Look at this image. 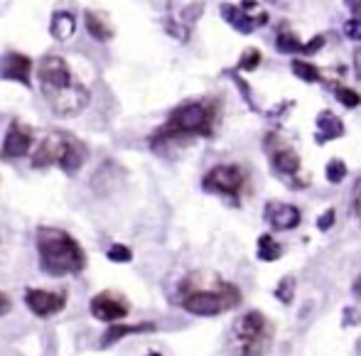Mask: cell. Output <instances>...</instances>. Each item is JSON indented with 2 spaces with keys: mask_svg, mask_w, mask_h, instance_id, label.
Wrapping results in <instances>:
<instances>
[{
  "mask_svg": "<svg viewBox=\"0 0 361 356\" xmlns=\"http://www.w3.org/2000/svg\"><path fill=\"white\" fill-rule=\"evenodd\" d=\"M344 35L349 37V40L354 42H361V20L359 17H354V20H349L344 25Z\"/></svg>",
  "mask_w": 361,
  "mask_h": 356,
  "instance_id": "obj_27",
  "label": "cell"
},
{
  "mask_svg": "<svg viewBox=\"0 0 361 356\" xmlns=\"http://www.w3.org/2000/svg\"><path fill=\"white\" fill-rule=\"evenodd\" d=\"M322 45H325V37H322V35L312 37V40H310L307 45L303 47V54H314V52H319V49H322Z\"/></svg>",
  "mask_w": 361,
  "mask_h": 356,
  "instance_id": "obj_29",
  "label": "cell"
},
{
  "mask_svg": "<svg viewBox=\"0 0 361 356\" xmlns=\"http://www.w3.org/2000/svg\"><path fill=\"white\" fill-rule=\"evenodd\" d=\"M86 162V145L81 143L74 135L57 130V133H49L42 143L35 148V155H32V167L37 170H45V167H59L67 175L81 170V165Z\"/></svg>",
  "mask_w": 361,
  "mask_h": 356,
  "instance_id": "obj_4",
  "label": "cell"
},
{
  "mask_svg": "<svg viewBox=\"0 0 361 356\" xmlns=\"http://www.w3.org/2000/svg\"><path fill=\"white\" fill-rule=\"evenodd\" d=\"M84 22H86V32L94 37L96 42H109L113 37V30L109 27V22L104 20V15L94 10H86L84 13Z\"/></svg>",
  "mask_w": 361,
  "mask_h": 356,
  "instance_id": "obj_18",
  "label": "cell"
},
{
  "mask_svg": "<svg viewBox=\"0 0 361 356\" xmlns=\"http://www.w3.org/2000/svg\"><path fill=\"white\" fill-rule=\"evenodd\" d=\"M89 312L94 315V320L106 322V325H113V322H120L128 317V304L120 295L111 293V290H104V293L91 297Z\"/></svg>",
  "mask_w": 361,
  "mask_h": 356,
  "instance_id": "obj_9",
  "label": "cell"
},
{
  "mask_svg": "<svg viewBox=\"0 0 361 356\" xmlns=\"http://www.w3.org/2000/svg\"><path fill=\"white\" fill-rule=\"evenodd\" d=\"M37 84L49 111L59 118L79 116L91 101L89 88L79 79H74L69 64L57 54H47L37 62Z\"/></svg>",
  "mask_w": 361,
  "mask_h": 356,
  "instance_id": "obj_1",
  "label": "cell"
},
{
  "mask_svg": "<svg viewBox=\"0 0 361 356\" xmlns=\"http://www.w3.org/2000/svg\"><path fill=\"white\" fill-rule=\"evenodd\" d=\"M157 327L152 322H138V325H126V322H113L109 325V330L101 334V344L99 349H109L111 344H118L123 336L128 334H145V332H155Z\"/></svg>",
  "mask_w": 361,
  "mask_h": 356,
  "instance_id": "obj_13",
  "label": "cell"
},
{
  "mask_svg": "<svg viewBox=\"0 0 361 356\" xmlns=\"http://www.w3.org/2000/svg\"><path fill=\"white\" fill-rule=\"evenodd\" d=\"M32 143H35V133H32L30 125H25L22 121H13L8 125V133L3 138V145H0V157L3 160H20L32 150Z\"/></svg>",
  "mask_w": 361,
  "mask_h": 356,
  "instance_id": "obj_8",
  "label": "cell"
},
{
  "mask_svg": "<svg viewBox=\"0 0 361 356\" xmlns=\"http://www.w3.org/2000/svg\"><path fill=\"white\" fill-rule=\"evenodd\" d=\"M293 74L298 79H303V82H310V84L319 82V69L312 67V64H307V62H300V59H295L293 62Z\"/></svg>",
  "mask_w": 361,
  "mask_h": 356,
  "instance_id": "obj_22",
  "label": "cell"
},
{
  "mask_svg": "<svg viewBox=\"0 0 361 356\" xmlns=\"http://www.w3.org/2000/svg\"><path fill=\"white\" fill-rule=\"evenodd\" d=\"M37 258L42 273L52 278H67L77 275L86 268V253L79 241L57 226L37 229Z\"/></svg>",
  "mask_w": 361,
  "mask_h": 356,
  "instance_id": "obj_2",
  "label": "cell"
},
{
  "mask_svg": "<svg viewBox=\"0 0 361 356\" xmlns=\"http://www.w3.org/2000/svg\"><path fill=\"white\" fill-rule=\"evenodd\" d=\"M335 219H337L335 209H327L322 217H317V229L319 231H330V229L335 226Z\"/></svg>",
  "mask_w": 361,
  "mask_h": 356,
  "instance_id": "obj_28",
  "label": "cell"
},
{
  "mask_svg": "<svg viewBox=\"0 0 361 356\" xmlns=\"http://www.w3.org/2000/svg\"><path fill=\"white\" fill-rule=\"evenodd\" d=\"M273 167H275L278 175H295L300 170V157L295 150L290 148H280L273 153Z\"/></svg>",
  "mask_w": 361,
  "mask_h": 356,
  "instance_id": "obj_17",
  "label": "cell"
},
{
  "mask_svg": "<svg viewBox=\"0 0 361 356\" xmlns=\"http://www.w3.org/2000/svg\"><path fill=\"white\" fill-rule=\"evenodd\" d=\"M10 310H13V302H10V297H8L6 293H0V317H6Z\"/></svg>",
  "mask_w": 361,
  "mask_h": 356,
  "instance_id": "obj_32",
  "label": "cell"
},
{
  "mask_svg": "<svg viewBox=\"0 0 361 356\" xmlns=\"http://www.w3.org/2000/svg\"><path fill=\"white\" fill-rule=\"evenodd\" d=\"M241 302V293L234 283H216V288H187L179 295V307L197 317H216Z\"/></svg>",
  "mask_w": 361,
  "mask_h": 356,
  "instance_id": "obj_5",
  "label": "cell"
},
{
  "mask_svg": "<svg viewBox=\"0 0 361 356\" xmlns=\"http://www.w3.org/2000/svg\"><path fill=\"white\" fill-rule=\"evenodd\" d=\"M268 3H280V0H268Z\"/></svg>",
  "mask_w": 361,
  "mask_h": 356,
  "instance_id": "obj_37",
  "label": "cell"
},
{
  "mask_svg": "<svg viewBox=\"0 0 361 356\" xmlns=\"http://www.w3.org/2000/svg\"><path fill=\"white\" fill-rule=\"evenodd\" d=\"M275 47H278V52H283V54H298V52H303L305 45L293 35V32H278Z\"/></svg>",
  "mask_w": 361,
  "mask_h": 356,
  "instance_id": "obj_20",
  "label": "cell"
},
{
  "mask_svg": "<svg viewBox=\"0 0 361 356\" xmlns=\"http://www.w3.org/2000/svg\"><path fill=\"white\" fill-rule=\"evenodd\" d=\"M258 64H261V52H258V49H246V54L241 57V69L251 72V69H256Z\"/></svg>",
  "mask_w": 361,
  "mask_h": 356,
  "instance_id": "obj_26",
  "label": "cell"
},
{
  "mask_svg": "<svg viewBox=\"0 0 361 356\" xmlns=\"http://www.w3.org/2000/svg\"><path fill=\"white\" fill-rule=\"evenodd\" d=\"M77 32V15L69 10H57L49 20V35L57 42H67Z\"/></svg>",
  "mask_w": 361,
  "mask_h": 356,
  "instance_id": "obj_14",
  "label": "cell"
},
{
  "mask_svg": "<svg viewBox=\"0 0 361 356\" xmlns=\"http://www.w3.org/2000/svg\"><path fill=\"white\" fill-rule=\"evenodd\" d=\"M317 143H327V140H335V138H342L344 135V123L337 118L332 111H322L317 116Z\"/></svg>",
  "mask_w": 361,
  "mask_h": 356,
  "instance_id": "obj_15",
  "label": "cell"
},
{
  "mask_svg": "<svg viewBox=\"0 0 361 356\" xmlns=\"http://www.w3.org/2000/svg\"><path fill=\"white\" fill-rule=\"evenodd\" d=\"M231 346L236 356H263L271 346V327L266 315L251 310L241 315L231 330Z\"/></svg>",
  "mask_w": 361,
  "mask_h": 356,
  "instance_id": "obj_6",
  "label": "cell"
},
{
  "mask_svg": "<svg viewBox=\"0 0 361 356\" xmlns=\"http://www.w3.org/2000/svg\"><path fill=\"white\" fill-rule=\"evenodd\" d=\"M147 356H163V354H157V351H152V354H147Z\"/></svg>",
  "mask_w": 361,
  "mask_h": 356,
  "instance_id": "obj_36",
  "label": "cell"
},
{
  "mask_svg": "<svg viewBox=\"0 0 361 356\" xmlns=\"http://www.w3.org/2000/svg\"><path fill=\"white\" fill-rule=\"evenodd\" d=\"M280 256H283V248H280V243H278L271 233L258 236V258L266 261V263H273V261H278Z\"/></svg>",
  "mask_w": 361,
  "mask_h": 356,
  "instance_id": "obj_19",
  "label": "cell"
},
{
  "mask_svg": "<svg viewBox=\"0 0 361 356\" xmlns=\"http://www.w3.org/2000/svg\"><path fill=\"white\" fill-rule=\"evenodd\" d=\"M325 175H327V182H332V185H339V182L346 177V165H344V160H339V157L330 160V162H327Z\"/></svg>",
  "mask_w": 361,
  "mask_h": 356,
  "instance_id": "obj_23",
  "label": "cell"
},
{
  "mask_svg": "<svg viewBox=\"0 0 361 356\" xmlns=\"http://www.w3.org/2000/svg\"><path fill=\"white\" fill-rule=\"evenodd\" d=\"M216 118L214 101H189L170 114L168 123L150 135V148H160L179 138H194V135H211Z\"/></svg>",
  "mask_w": 361,
  "mask_h": 356,
  "instance_id": "obj_3",
  "label": "cell"
},
{
  "mask_svg": "<svg viewBox=\"0 0 361 356\" xmlns=\"http://www.w3.org/2000/svg\"><path fill=\"white\" fill-rule=\"evenodd\" d=\"M221 17H224L229 25H234V30H239L241 35H248V32L256 30V20H253L251 15H246V10L243 8H236V6H229V3H224L221 6Z\"/></svg>",
  "mask_w": 361,
  "mask_h": 356,
  "instance_id": "obj_16",
  "label": "cell"
},
{
  "mask_svg": "<svg viewBox=\"0 0 361 356\" xmlns=\"http://www.w3.org/2000/svg\"><path fill=\"white\" fill-rule=\"evenodd\" d=\"M106 258H109L111 263H128V261L133 258V251L128 246H123V243H113V246L106 251Z\"/></svg>",
  "mask_w": 361,
  "mask_h": 356,
  "instance_id": "obj_24",
  "label": "cell"
},
{
  "mask_svg": "<svg viewBox=\"0 0 361 356\" xmlns=\"http://www.w3.org/2000/svg\"><path fill=\"white\" fill-rule=\"evenodd\" d=\"M202 187L207 192H214V194L236 196L243 187V172L236 165H216L204 175Z\"/></svg>",
  "mask_w": 361,
  "mask_h": 356,
  "instance_id": "obj_7",
  "label": "cell"
},
{
  "mask_svg": "<svg viewBox=\"0 0 361 356\" xmlns=\"http://www.w3.org/2000/svg\"><path fill=\"white\" fill-rule=\"evenodd\" d=\"M0 79L32 86V59L20 52H8L0 57Z\"/></svg>",
  "mask_w": 361,
  "mask_h": 356,
  "instance_id": "obj_11",
  "label": "cell"
},
{
  "mask_svg": "<svg viewBox=\"0 0 361 356\" xmlns=\"http://www.w3.org/2000/svg\"><path fill=\"white\" fill-rule=\"evenodd\" d=\"M337 101H339L342 106H346V109H356V106L361 104V96L356 91H351V88H346V86H339L337 88Z\"/></svg>",
  "mask_w": 361,
  "mask_h": 356,
  "instance_id": "obj_25",
  "label": "cell"
},
{
  "mask_svg": "<svg viewBox=\"0 0 361 356\" xmlns=\"http://www.w3.org/2000/svg\"><path fill=\"white\" fill-rule=\"evenodd\" d=\"M346 6H349L351 13L361 20V0H346Z\"/></svg>",
  "mask_w": 361,
  "mask_h": 356,
  "instance_id": "obj_33",
  "label": "cell"
},
{
  "mask_svg": "<svg viewBox=\"0 0 361 356\" xmlns=\"http://www.w3.org/2000/svg\"><path fill=\"white\" fill-rule=\"evenodd\" d=\"M25 304L35 317H54L67 307V295L52 293V290L27 288L25 290Z\"/></svg>",
  "mask_w": 361,
  "mask_h": 356,
  "instance_id": "obj_10",
  "label": "cell"
},
{
  "mask_svg": "<svg viewBox=\"0 0 361 356\" xmlns=\"http://www.w3.org/2000/svg\"><path fill=\"white\" fill-rule=\"evenodd\" d=\"M266 219L275 231H290V229H295L300 224L303 214H300V209L293 207V204H283V201L278 204V201H271L266 209Z\"/></svg>",
  "mask_w": 361,
  "mask_h": 356,
  "instance_id": "obj_12",
  "label": "cell"
},
{
  "mask_svg": "<svg viewBox=\"0 0 361 356\" xmlns=\"http://www.w3.org/2000/svg\"><path fill=\"white\" fill-rule=\"evenodd\" d=\"M295 288H298V285H295V278H293V275H285V278L280 280V283H278L275 297L280 300L283 304H290V302L295 300Z\"/></svg>",
  "mask_w": 361,
  "mask_h": 356,
  "instance_id": "obj_21",
  "label": "cell"
},
{
  "mask_svg": "<svg viewBox=\"0 0 361 356\" xmlns=\"http://www.w3.org/2000/svg\"><path fill=\"white\" fill-rule=\"evenodd\" d=\"M354 293H356V295H361V275H359V278H356V283H354Z\"/></svg>",
  "mask_w": 361,
  "mask_h": 356,
  "instance_id": "obj_34",
  "label": "cell"
},
{
  "mask_svg": "<svg viewBox=\"0 0 361 356\" xmlns=\"http://www.w3.org/2000/svg\"><path fill=\"white\" fill-rule=\"evenodd\" d=\"M354 62H356V69H361V52H356V57H354Z\"/></svg>",
  "mask_w": 361,
  "mask_h": 356,
  "instance_id": "obj_35",
  "label": "cell"
},
{
  "mask_svg": "<svg viewBox=\"0 0 361 356\" xmlns=\"http://www.w3.org/2000/svg\"><path fill=\"white\" fill-rule=\"evenodd\" d=\"M351 207H354V214L361 219V177L354 185V199H351Z\"/></svg>",
  "mask_w": 361,
  "mask_h": 356,
  "instance_id": "obj_31",
  "label": "cell"
},
{
  "mask_svg": "<svg viewBox=\"0 0 361 356\" xmlns=\"http://www.w3.org/2000/svg\"><path fill=\"white\" fill-rule=\"evenodd\" d=\"M361 322V312L356 307H344V327H354Z\"/></svg>",
  "mask_w": 361,
  "mask_h": 356,
  "instance_id": "obj_30",
  "label": "cell"
}]
</instances>
